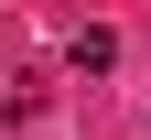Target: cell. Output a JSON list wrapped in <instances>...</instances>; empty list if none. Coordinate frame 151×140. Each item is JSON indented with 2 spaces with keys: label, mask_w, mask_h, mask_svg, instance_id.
Instances as JSON below:
<instances>
[{
  "label": "cell",
  "mask_w": 151,
  "mask_h": 140,
  "mask_svg": "<svg viewBox=\"0 0 151 140\" xmlns=\"http://www.w3.org/2000/svg\"><path fill=\"white\" fill-rule=\"evenodd\" d=\"M65 54H76V75H108V65H119V32H76Z\"/></svg>",
  "instance_id": "1"
},
{
  "label": "cell",
  "mask_w": 151,
  "mask_h": 140,
  "mask_svg": "<svg viewBox=\"0 0 151 140\" xmlns=\"http://www.w3.org/2000/svg\"><path fill=\"white\" fill-rule=\"evenodd\" d=\"M0 108H11V97H0Z\"/></svg>",
  "instance_id": "2"
}]
</instances>
